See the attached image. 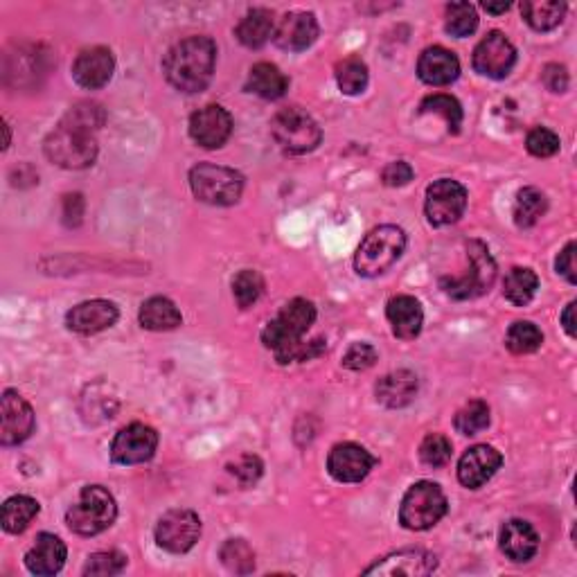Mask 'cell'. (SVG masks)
<instances>
[{
  "label": "cell",
  "instance_id": "obj_47",
  "mask_svg": "<svg viewBox=\"0 0 577 577\" xmlns=\"http://www.w3.org/2000/svg\"><path fill=\"white\" fill-rule=\"evenodd\" d=\"M381 181H384L388 188H402L413 181V167L404 161L388 163L381 172Z\"/></svg>",
  "mask_w": 577,
  "mask_h": 577
},
{
  "label": "cell",
  "instance_id": "obj_39",
  "mask_svg": "<svg viewBox=\"0 0 577 577\" xmlns=\"http://www.w3.org/2000/svg\"><path fill=\"white\" fill-rule=\"evenodd\" d=\"M219 555H221V562H224V566L233 573L246 575L255 568V553L244 539H228L226 544L221 546Z\"/></svg>",
  "mask_w": 577,
  "mask_h": 577
},
{
  "label": "cell",
  "instance_id": "obj_10",
  "mask_svg": "<svg viewBox=\"0 0 577 577\" xmlns=\"http://www.w3.org/2000/svg\"><path fill=\"white\" fill-rule=\"evenodd\" d=\"M467 190L458 181L440 179L426 190L424 212L431 226H451L465 215Z\"/></svg>",
  "mask_w": 577,
  "mask_h": 577
},
{
  "label": "cell",
  "instance_id": "obj_12",
  "mask_svg": "<svg viewBox=\"0 0 577 577\" xmlns=\"http://www.w3.org/2000/svg\"><path fill=\"white\" fill-rule=\"evenodd\" d=\"M158 449V433L152 426L133 422L118 431L111 442V458L118 465H142L152 460Z\"/></svg>",
  "mask_w": 577,
  "mask_h": 577
},
{
  "label": "cell",
  "instance_id": "obj_48",
  "mask_svg": "<svg viewBox=\"0 0 577 577\" xmlns=\"http://www.w3.org/2000/svg\"><path fill=\"white\" fill-rule=\"evenodd\" d=\"M575 251H577V246L575 242L568 244L562 253H559L557 257V262H555V269L557 273L562 275V278L568 282V284H577V262H575Z\"/></svg>",
  "mask_w": 577,
  "mask_h": 577
},
{
  "label": "cell",
  "instance_id": "obj_18",
  "mask_svg": "<svg viewBox=\"0 0 577 577\" xmlns=\"http://www.w3.org/2000/svg\"><path fill=\"white\" fill-rule=\"evenodd\" d=\"M115 70V59L109 48L95 46L86 48L77 55L73 64V77L75 82L86 88V91H97L111 82Z\"/></svg>",
  "mask_w": 577,
  "mask_h": 577
},
{
  "label": "cell",
  "instance_id": "obj_45",
  "mask_svg": "<svg viewBox=\"0 0 577 577\" xmlns=\"http://www.w3.org/2000/svg\"><path fill=\"white\" fill-rule=\"evenodd\" d=\"M377 350L370 343H352L343 357V366L348 370H368L375 366Z\"/></svg>",
  "mask_w": 577,
  "mask_h": 577
},
{
  "label": "cell",
  "instance_id": "obj_38",
  "mask_svg": "<svg viewBox=\"0 0 577 577\" xmlns=\"http://www.w3.org/2000/svg\"><path fill=\"white\" fill-rule=\"evenodd\" d=\"M478 28V14L476 7L469 3H451L447 5L445 14V30L456 39H465L474 34Z\"/></svg>",
  "mask_w": 577,
  "mask_h": 577
},
{
  "label": "cell",
  "instance_id": "obj_37",
  "mask_svg": "<svg viewBox=\"0 0 577 577\" xmlns=\"http://www.w3.org/2000/svg\"><path fill=\"white\" fill-rule=\"evenodd\" d=\"M456 431L463 436H476V433L485 431L490 426V406L483 399H474V402L465 404L456 413Z\"/></svg>",
  "mask_w": 577,
  "mask_h": 577
},
{
  "label": "cell",
  "instance_id": "obj_21",
  "mask_svg": "<svg viewBox=\"0 0 577 577\" xmlns=\"http://www.w3.org/2000/svg\"><path fill=\"white\" fill-rule=\"evenodd\" d=\"M120 312L109 300H86L66 314V325L70 332L97 334L118 323Z\"/></svg>",
  "mask_w": 577,
  "mask_h": 577
},
{
  "label": "cell",
  "instance_id": "obj_49",
  "mask_svg": "<svg viewBox=\"0 0 577 577\" xmlns=\"http://www.w3.org/2000/svg\"><path fill=\"white\" fill-rule=\"evenodd\" d=\"M541 79H544L548 91L553 93H564L568 88V73L566 68L559 64H548L544 68V73H541Z\"/></svg>",
  "mask_w": 577,
  "mask_h": 577
},
{
  "label": "cell",
  "instance_id": "obj_3",
  "mask_svg": "<svg viewBox=\"0 0 577 577\" xmlns=\"http://www.w3.org/2000/svg\"><path fill=\"white\" fill-rule=\"evenodd\" d=\"M115 517H118V505H115L113 494L102 485H88L79 492L77 503L68 508L66 523L77 535L95 537L109 530Z\"/></svg>",
  "mask_w": 577,
  "mask_h": 577
},
{
  "label": "cell",
  "instance_id": "obj_4",
  "mask_svg": "<svg viewBox=\"0 0 577 577\" xmlns=\"http://www.w3.org/2000/svg\"><path fill=\"white\" fill-rule=\"evenodd\" d=\"M406 248V233L399 226H379L370 230L363 239L357 255H354V269L363 278H377L386 273Z\"/></svg>",
  "mask_w": 577,
  "mask_h": 577
},
{
  "label": "cell",
  "instance_id": "obj_31",
  "mask_svg": "<svg viewBox=\"0 0 577 577\" xmlns=\"http://www.w3.org/2000/svg\"><path fill=\"white\" fill-rule=\"evenodd\" d=\"M537 289H539L537 273L532 269H526V266H514L503 280V296L517 307L528 305L530 300L537 296Z\"/></svg>",
  "mask_w": 577,
  "mask_h": 577
},
{
  "label": "cell",
  "instance_id": "obj_43",
  "mask_svg": "<svg viewBox=\"0 0 577 577\" xmlns=\"http://www.w3.org/2000/svg\"><path fill=\"white\" fill-rule=\"evenodd\" d=\"M127 566V557L118 550H109V553H95L88 557L84 566V575H120Z\"/></svg>",
  "mask_w": 577,
  "mask_h": 577
},
{
  "label": "cell",
  "instance_id": "obj_41",
  "mask_svg": "<svg viewBox=\"0 0 577 577\" xmlns=\"http://www.w3.org/2000/svg\"><path fill=\"white\" fill-rule=\"evenodd\" d=\"M451 454H454V447H451V440L447 436H440V433H431V436H426L420 445V458L424 465L429 467H445Z\"/></svg>",
  "mask_w": 577,
  "mask_h": 577
},
{
  "label": "cell",
  "instance_id": "obj_52",
  "mask_svg": "<svg viewBox=\"0 0 577 577\" xmlns=\"http://www.w3.org/2000/svg\"><path fill=\"white\" fill-rule=\"evenodd\" d=\"M483 7L487 12H492V14H503V12H508L510 10V3H499V5H494V3H483Z\"/></svg>",
  "mask_w": 577,
  "mask_h": 577
},
{
  "label": "cell",
  "instance_id": "obj_51",
  "mask_svg": "<svg viewBox=\"0 0 577 577\" xmlns=\"http://www.w3.org/2000/svg\"><path fill=\"white\" fill-rule=\"evenodd\" d=\"M575 307H577V303L573 300V303L566 307V312L562 314L564 330H566L568 336H571V339H575V336H577V327H575V325H577V323H575Z\"/></svg>",
  "mask_w": 577,
  "mask_h": 577
},
{
  "label": "cell",
  "instance_id": "obj_1",
  "mask_svg": "<svg viewBox=\"0 0 577 577\" xmlns=\"http://www.w3.org/2000/svg\"><path fill=\"white\" fill-rule=\"evenodd\" d=\"M106 120L104 109L95 102H79L66 113L59 127L46 138V156L64 170H86L97 158L95 131Z\"/></svg>",
  "mask_w": 577,
  "mask_h": 577
},
{
  "label": "cell",
  "instance_id": "obj_11",
  "mask_svg": "<svg viewBox=\"0 0 577 577\" xmlns=\"http://www.w3.org/2000/svg\"><path fill=\"white\" fill-rule=\"evenodd\" d=\"M201 537V519L192 510H170L156 526V544L167 553L183 555L194 548Z\"/></svg>",
  "mask_w": 577,
  "mask_h": 577
},
{
  "label": "cell",
  "instance_id": "obj_26",
  "mask_svg": "<svg viewBox=\"0 0 577 577\" xmlns=\"http://www.w3.org/2000/svg\"><path fill=\"white\" fill-rule=\"evenodd\" d=\"M417 375L411 370H395L381 377L377 384V399L388 408H404L417 395Z\"/></svg>",
  "mask_w": 577,
  "mask_h": 577
},
{
  "label": "cell",
  "instance_id": "obj_50",
  "mask_svg": "<svg viewBox=\"0 0 577 577\" xmlns=\"http://www.w3.org/2000/svg\"><path fill=\"white\" fill-rule=\"evenodd\" d=\"M84 197L82 194H66L64 197V224L66 226H79L84 217Z\"/></svg>",
  "mask_w": 577,
  "mask_h": 577
},
{
  "label": "cell",
  "instance_id": "obj_2",
  "mask_svg": "<svg viewBox=\"0 0 577 577\" xmlns=\"http://www.w3.org/2000/svg\"><path fill=\"white\" fill-rule=\"evenodd\" d=\"M217 46L210 37H188L176 43L163 61V73L176 91L201 93L212 82Z\"/></svg>",
  "mask_w": 577,
  "mask_h": 577
},
{
  "label": "cell",
  "instance_id": "obj_28",
  "mask_svg": "<svg viewBox=\"0 0 577 577\" xmlns=\"http://www.w3.org/2000/svg\"><path fill=\"white\" fill-rule=\"evenodd\" d=\"M246 88L251 93L260 95L262 100H280V97L287 93L289 79L275 64L260 61V64H255L251 73H248Z\"/></svg>",
  "mask_w": 577,
  "mask_h": 577
},
{
  "label": "cell",
  "instance_id": "obj_23",
  "mask_svg": "<svg viewBox=\"0 0 577 577\" xmlns=\"http://www.w3.org/2000/svg\"><path fill=\"white\" fill-rule=\"evenodd\" d=\"M417 75L429 86H449L460 75V61L454 52L442 46L426 48L417 61Z\"/></svg>",
  "mask_w": 577,
  "mask_h": 577
},
{
  "label": "cell",
  "instance_id": "obj_7",
  "mask_svg": "<svg viewBox=\"0 0 577 577\" xmlns=\"http://www.w3.org/2000/svg\"><path fill=\"white\" fill-rule=\"evenodd\" d=\"M467 257H469L467 273L458 275V278L440 280L442 291L454 300H469L483 296L485 291H490L496 280V262L483 242H469Z\"/></svg>",
  "mask_w": 577,
  "mask_h": 577
},
{
  "label": "cell",
  "instance_id": "obj_22",
  "mask_svg": "<svg viewBox=\"0 0 577 577\" xmlns=\"http://www.w3.org/2000/svg\"><path fill=\"white\" fill-rule=\"evenodd\" d=\"M68 548L64 541L57 535H50V532H41V535L34 539V546L25 555V566L32 575H57L66 564Z\"/></svg>",
  "mask_w": 577,
  "mask_h": 577
},
{
  "label": "cell",
  "instance_id": "obj_17",
  "mask_svg": "<svg viewBox=\"0 0 577 577\" xmlns=\"http://www.w3.org/2000/svg\"><path fill=\"white\" fill-rule=\"evenodd\" d=\"M438 559L436 555L426 553L422 548H406V550H397V553L388 555L381 559V562H375L368 566L366 575H406V577H420V575H431L436 571Z\"/></svg>",
  "mask_w": 577,
  "mask_h": 577
},
{
  "label": "cell",
  "instance_id": "obj_27",
  "mask_svg": "<svg viewBox=\"0 0 577 577\" xmlns=\"http://www.w3.org/2000/svg\"><path fill=\"white\" fill-rule=\"evenodd\" d=\"M140 325L149 332H170L183 323V316L170 298L154 296L140 307Z\"/></svg>",
  "mask_w": 577,
  "mask_h": 577
},
{
  "label": "cell",
  "instance_id": "obj_8",
  "mask_svg": "<svg viewBox=\"0 0 577 577\" xmlns=\"http://www.w3.org/2000/svg\"><path fill=\"white\" fill-rule=\"evenodd\" d=\"M271 133L278 145L289 154H309L321 145L323 131L307 111L291 106L273 115Z\"/></svg>",
  "mask_w": 577,
  "mask_h": 577
},
{
  "label": "cell",
  "instance_id": "obj_32",
  "mask_svg": "<svg viewBox=\"0 0 577 577\" xmlns=\"http://www.w3.org/2000/svg\"><path fill=\"white\" fill-rule=\"evenodd\" d=\"M521 14L532 30L548 32L564 21L566 5L553 3V0H535V3L528 0V3H521Z\"/></svg>",
  "mask_w": 577,
  "mask_h": 577
},
{
  "label": "cell",
  "instance_id": "obj_36",
  "mask_svg": "<svg viewBox=\"0 0 577 577\" xmlns=\"http://www.w3.org/2000/svg\"><path fill=\"white\" fill-rule=\"evenodd\" d=\"M424 113H438L449 124V133H458L460 127H463V106L456 100V97L445 95V93H436L429 95L426 100L420 104V115Z\"/></svg>",
  "mask_w": 577,
  "mask_h": 577
},
{
  "label": "cell",
  "instance_id": "obj_46",
  "mask_svg": "<svg viewBox=\"0 0 577 577\" xmlns=\"http://www.w3.org/2000/svg\"><path fill=\"white\" fill-rule=\"evenodd\" d=\"M262 460L257 458V456H242L237 460V463L233 465V476L237 478L239 483H242L244 487H251L255 485L257 481H260V476H262Z\"/></svg>",
  "mask_w": 577,
  "mask_h": 577
},
{
  "label": "cell",
  "instance_id": "obj_15",
  "mask_svg": "<svg viewBox=\"0 0 577 577\" xmlns=\"http://www.w3.org/2000/svg\"><path fill=\"white\" fill-rule=\"evenodd\" d=\"M230 133H233V118L230 113L219 104H208L192 113L190 118V136L197 145L206 149L224 147Z\"/></svg>",
  "mask_w": 577,
  "mask_h": 577
},
{
  "label": "cell",
  "instance_id": "obj_33",
  "mask_svg": "<svg viewBox=\"0 0 577 577\" xmlns=\"http://www.w3.org/2000/svg\"><path fill=\"white\" fill-rule=\"evenodd\" d=\"M548 210V199L546 194L537 188H523L517 199H514L512 217L514 224L519 228H532L537 221L546 215Z\"/></svg>",
  "mask_w": 577,
  "mask_h": 577
},
{
  "label": "cell",
  "instance_id": "obj_16",
  "mask_svg": "<svg viewBox=\"0 0 577 577\" xmlns=\"http://www.w3.org/2000/svg\"><path fill=\"white\" fill-rule=\"evenodd\" d=\"M372 467H375V458L354 442L336 445L327 458V472L339 483H361L372 472Z\"/></svg>",
  "mask_w": 577,
  "mask_h": 577
},
{
  "label": "cell",
  "instance_id": "obj_14",
  "mask_svg": "<svg viewBox=\"0 0 577 577\" xmlns=\"http://www.w3.org/2000/svg\"><path fill=\"white\" fill-rule=\"evenodd\" d=\"M0 417H3V426H0V442L5 447L21 445L34 433V408L25 402V399L16 393V390H5L3 399H0Z\"/></svg>",
  "mask_w": 577,
  "mask_h": 577
},
{
  "label": "cell",
  "instance_id": "obj_19",
  "mask_svg": "<svg viewBox=\"0 0 577 577\" xmlns=\"http://www.w3.org/2000/svg\"><path fill=\"white\" fill-rule=\"evenodd\" d=\"M503 465V456L490 445H476L460 458L458 463V481L467 490H478L490 478L499 472Z\"/></svg>",
  "mask_w": 577,
  "mask_h": 577
},
{
  "label": "cell",
  "instance_id": "obj_35",
  "mask_svg": "<svg viewBox=\"0 0 577 577\" xmlns=\"http://www.w3.org/2000/svg\"><path fill=\"white\" fill-rule=\"evenodd\" d=\"M541 343H544V334L530 321H517L510 325L508 336H505V345L512 354H532L541 348Z\"/></svg>",
  "mask_w": 577,
  "mask_h": 577
},
{
  "label": "cell",
  "instance_id": "obj_40",
  "mask_svg": "<svg viewBox=\"0 0 577 577\" xmlns=\"http://www.w3.org/2000/svg\"><path fill=\"white\" fill-rule=\"evenodd\" d=\"M264 294V278L253 269L239 271L233 278V296L242 309L253 307Z\"/></svg>",
  "mask_w": 577,
  "mask_h": 577
},
{
  "label": "cell",
  "instance_id": "obj_5",
  "mask_svg": "<svg viewBox=\"0 0 577 577\" xmlns=\"http://www.w3.org/2000/svg\"><path fill=\"white\" fill-rule=\"evenodd\" d=\"M449 510L447 496L440 485L431 481H420L408 487L402 505H399V523L406 530H429L440 523Z\"/></svg>",
  "mask_w": 577,
  "mask_h": 577
},
{
  "label": "cell",
  "instance_id": "obj_42",
  "mask_svg": "<svg viewBox=\"0 0 577 577\" xmlns=\"http://www.w3.org/2000/svg\"><path fill=\"white\" fill-rule=\"evenodd\" d=\"M562 142L555 131H550L546 127H535L526 138V149L535 158H550L559 152Z\"/></svg>",
  "mask_w": 577,
  "mask_h": 577
},
{
  "label": "cell",
  "instance_id": "obj_34",
  "mask_svg": "<svg viewBox=\"0 0 577 577\" xmlns=\"http://www.w3.org/2000/svg\"><path fill=\"white\" fill-rule=\"evenodd\" d=\"M336 84L345 95H359L368 86V66L359 57H348L336 64Z\"/></svg>",
  "mask_w": 577,
  "mask_h": 577
},
{
  "label": "cell",
  "instance_id": "obj_44",
  "mask_svg": "<svg viewBox=\"0 0 577 577\" xmlns=\"http://www.w3.org/2000/svg\"><path fill=\"white\" fill-rule=\"evenodd\" d=\"M325 350V343L321 339H316L312 343H305V341H296L287 345V348H282L275 352V357H278L280 363H294V361H309L318 357Z\"/></svg>",
  "mask_w": 577,
  "mask_h": 577
},
{
  "label": "cell",
  "instance_id": "obj_25",
  "mask_svg": "<svg viewBox=\"0 0 577 577\" xmlns=\"http://www.w3.org/2000/svg\"><path fill=\"white\" fill-rule=\"evenodd\" d=\"M386 318L390 327H393V334L397 336V339H404V341L415 339V336L422 332V325H424L422 305L417 303L413 296H406V294L388 300Z\"/></svg>",
  "mask_w": 577,
  "mask_h": 577
},
{
  "label": "cell",
  "instance_id": "obj_30",
  "mask_svg": "<svg viewBox=\"0 0 577 577\" xmlns=\"http://www.w3.org/2000/svg\"><path fill=\"white\" fill-rule=\"evenodd\" d=\"M39 503L32 499V496H12V499H7L3 505V514H0V523H3L5 532H10V535H19L25 528L30 526V523L37 519L39 514Z\"/></svg>",
  "mask_w": 577,
  "mask_h": 577
},
{
  "label": "cell",
  "instance_id": "obj_20",
  "mask_svg": "<svg viewBox=\"0 0 577 577\" xmlns=\"http://www.w3.org/2000/svg\"><path fill=\"white\" fill-rule=\"evenodd\" d=\"M318 39V21L312 12H291L275 25V46L289 52H303Z\"/></svg>",
  "mask_w": 577,
  "mask_h": 577
},
{
  "label": "cell",
  "instance_id": "obj_9",
  "mask_svg": "<svg viewBox=\"0 0 577 577\" xmlns=\"http://www.w3.org/2000/svg\"><path fill=\"white\" fill-rule=\"evenodd\" d=\"M316 321V307L305 298H294L284 305L278 316L269 321L262 332V343L266 348L278 352L287 345L303 341L309 327Z\"/></svg>",
  "mask_w": 577,
  "mask_h": 577
},
{
  "label": "cell",
  "instance_id": "obj_13",
  "mask_svg": "<svg viewBox=\"0 0 577 577\" xmlns=\"http://www.w3.org/2000/svg\"><path fill=\"white\" fill-rule=\"evenodd\" d=\"M472 64L478 75L490 79H503L510 75V70L517 64V50H514L505 34L490 32L476 46Z\"/></svg>",
  "mask_w": 577,
  "mask_h": 577
},
{
  "label": "cell",
  "instance_id": "obj_29",
  "mask_svg": "<svg viewBox=\"0 0 577 577\" xmlns=\"http://www.w3.org/2000/svg\"><path fill=\"white\" fill-rule=\"evenodd\" d=\"M273 32H275L273 12L264 10V7H255V10L248 12L244 19L239 21L235 37L239 39L242 46L257 50L273 37Z\"/></svg>",
  "mask_w": 577,
  "mask_h": 577
},
{
  "label": "cell",
  "instance_id": "obj_24",
  "mask_svg": "<svg viewBox=\"0 0 577 577\" xmlns=\"http://www.w3.org/2000/svg\"><path fill=\"white\" fill-rule=\"evenodd\" d=\"M499 541H501L503 555L517 564L530 562V559L537 555V548H539V537L535 528L523 519H510L508 523H505V526L501 528Z\"/></svg>",
  "mask_w": 577,
  "mask_h": 577
},
{
  "label": "cell",
  "instance_id": "obj_6",
  "mask_svg": "<svg viewBox=\"0 0 577 577\" xmlns=\"http://www.w3.org/2000/svg\"><path fill=\"white\" fill-rule=\"evenodd\" d=\"M190 188L194 197L208 206H233L242 199L244 176L230 167L201 163L192 167Z\"/></svg>",
  "mask_w": 577,
  "mask_h": 577
}]
</instances>
